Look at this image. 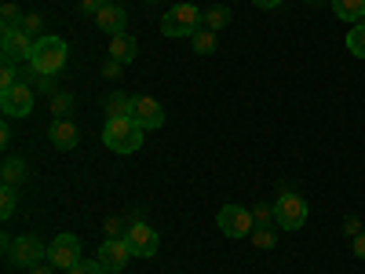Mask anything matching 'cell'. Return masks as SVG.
I'll return each instance as SVG.
<instances>
[{"instance_id": "1", "label": "cell", "mask_w": 365, "mask_h": 274, "mask_svg": "<svg viewBox=\"0 0 365 274\" xmlns=\"http://www.w3.org/2000/svg\"><path fill=\"white\" fill-rule=\"evenodd\" d=\"M143 125L135 117H106V128H103V143L113 150V154H135L143 146Z\"/></svg>"}, {"instance_id": "2", "label": "cell", "mask_w": 365, "mask_h": 274, "mask_svg": "<svg viewBox=\"0 0 365 274\" xmlns=\"http://www.w3.org/2000/svg\"><path fill=\"white\" fill-rule=\"evenodd\" d=\"M66 55H70V44H66L63 37H51V34H44V37L34 44V55H29V66H34L37 73L55 77L58 70L66 66Z\"/></svg>"}, {"instance_id": "3", "label": "cell", "mask_w": 365, "mask_h": 274, "mask_svg": "<svg viewBox=\"0 0 365 274\" xmlns=\"http://www.w3.org/2000/svg\"><path fill=\"white\" fill-rule=\"evenodd\" d=\"M205 26V11H197L194 4H172L161 19V34L165 37H194L197 29Z\"/></svg>"}, {"instance_id": "4", "label": "cell", "mask_w": 365, "mask_h": 274, "mask_svg": "<svg viewBox=\"0 0 365 274\" xmlns=\"http://www.w3.org/2000/svg\"><path fill=\"white\" fill-rule=\"evenodd\" d=\"M34 44L37 41L22 26H15V29H4V37H0V55H4L8 66H26L29 55H34Z\"/></svg>"}, {"instance_id": "5", "label": "cell", "mask_w": 365, "mask_h": 274, "mask_svg": "<svg viewBox=\"0 0 365 274\" xmlns=\"http://www.w3.org/2000/svg\"><path fill=\"white\" fill-rule=\"evenodd\" d=\"M307 223V201L299 194H282L274 201V227L278 230H299Z\"/></svg>"}, {"instance_id": "6", "label": "cell", "mask_w": 365, "mask_h": 274, "mask_svg": "<svg viewBox=\"0 0 365 274\" xmlns=\"http://www.w3.org/2000/svg\"><path fill=\"white\" fill-rule=\"evenodd\" d=\"M34 99H37V91L26 81H19L11 88H0V110H4L8 117H29L34 113Z\"/></svg>"}, {"instance_id": "7", "label": "cell", "mask_w": 365, "mask_h": 274, "mask_svg": "<svg viewBox=\"0 0 365 274\" xmlns=\"http://www.w3.org/2000/svg\"><path fill=\"white\" fill-rule=\"evenodd\" d=\"M216 223H220V230H223L227 238H249L256 220H252V212H249L245 205H223L220 216H216Z\"/></svg>"}, {"instance_id": "8", "label": "cell", "mask_w": 365, "mask_h": 274, "mask_svg": "<svg viewBox=\"0 0 365 274\" xmlns=\"http://www.w3.org/2000/svg\"><path fill=\"white\" fill-rule=\"evenodd\" d=\"M8 253H11V260L19 263V267H37V263H44L48 260V245H44V241L41 238H34V234H22V238H15L11 241V245H8Z\"/></svg>"}, {"instance_id": "9", "label": "cell", "mask_w": 365, "mask_h": 274, "mask_svg": "<svg viewBox=\"0 0 365 274\" xmlns=\"http://www.w3.org/2000/svg\"><path fill=\"white\" fill-rule=\"evenodd\" d=\"M48 263L55 270H70L81 263V238L77 234H58L51 241V253H48Z\"/></svg>"}, {"instance_id": "10", "label": "cell", "mask_w": 365, "mask_h": 274, "mask_svg": "<svg viewBox=\"0 0 365 274\" xmlns=\"http://www.w3.org/2000/svg\"><path fill=\"white\" fill-rule=\"evenodd\" d=\"M132 256H135V253H132V245H128L125 238H106L103 245H99V263H103V267H106L110 274L125 270Z\"/></svg>"}, {"instance_id": "11", "label": "cell", "mask_w": 365, "mask_h": 274, "mask_svg": "<svg viewBox=\"0 0 365 274\" xmlns=\"http://www.w3.org/2000/svg\"><path fill=\"white\" fill-rule=\"evenodd\" d=\"M125 241L132 245V253L143 256V260H150V256L158 253V245H161L158 230H154V227H146V223H132V227L125 230Z\"/></svg>"}, {"instance_id": "12", "label": "cell", "mask_w": 365, "mask_h": 274, "mask_svg": "<svg viewBox=\"0 0 365 274\" xmlns=\"http://www.w3.org/2000/svg\"><path fill=\"white\" fill-rule=\"evenodd\" d=\"M132 117L139 121L143 128H161L165 125V106L154 96H135L132 99Z\"/></svg>"}, {"instance_id": "13", "label": "cell", "mask_w": 365, "mask_h": 274, "mask_svg": "<svg viewBox=\"0 0 365 274\" xmlns=\"http://www.w3.org/2000/svg\"><path fill=\"white\" fill-rule=\"evenodd\" d=\"M48 139H51V146H55V150H73V146H77V139H81V132H77V125H73L70 117H63V121H51Z\"/></svg>"}, {"instance_id": "14", "label": "cell", "mask_w": 365, "mask_h": 274, "mask_svg": "<svg viewBox=\"0 0 365 274\" xmlns=\"http://www.w3.org/2000/svg\"><path fill=\"white\" fill-rule=\"evenodd\" d=\"M96 26L103 29V34L117 37V34H125V26H128V11L120 8V4H106V8L96 15Z\"/></svg>"}, {"instance_id": "15", "label": "cell", "mask_w": 365, "mask_h": 274, "mask_svg": "<svg viewBox=\"0 0 365 274\" xmlns=\"http://www.w3.org/2000/svg\"><path fill=\"white\" fill-rule=\"evenodd\" d=\"M135 55H139V41H135L132 34L110 37V59H117V63H132Z\"/></svg>"}, {"instance_id": "16", "label": "cell", "mask_w": 365, "mask_h": 274, "mask_svg": "<svg viewBox=\"0 0 365 274\" xmlns=\"http://www.w3.org/2000/svg\"><path fill=\"white\" fill-rule=\"evenodd\" d=\"M332 11H336V19L344 22H361L365 19V0H329Z\"/></svg>"}, {"instance_id": "17", "label": "cell", "mask_w": 365, "mask_h": 274, "mask_svg": "<svg viewBox=\"0 0 365 274\" xmlns=\"http://www.w3.org/2000/svg\"><path fill=\"white\" fill-rule=\"evenodd\" d=\"M106 117H132V96H125V91H110L106 96Z\"/></svg>"}, {"instance_id": "18", "label": "cell", "mask_w": 365, "mask_h": 274, "mask_svg": "<svg viewBox=\"0 0 365 274\" xmlns=\"http://www.w3.org/2000/svg\"><path fill=\"white\" fill-rule=\"evenodd\" d=\"M0 179H4V187H19L26 179V161L22 158H8L4 168H0Z\"/></svg>"}, {"instance_id": "19", "label": "cell", "mask_w": 365, "mask_h": 274, "mask_svg": "<svg viewBox=\"0 0 365 274\" xmlns=\"http://www.w3.org/2000/svg\"><path fill=\"white\" fill-rule=\"evenodd\" d=\"M205 26L212 29V34H220V29H227V26H230V8H223V4L208 8V11H205Z\"/></svg>"}, {"instance_id": "20", "label": "cell", "mask_w": 365, "mask_h": 274, "mask_svg": "<svg viewBox=\"0 0 365 274\" xmlns=\"http://www.w3.org/2000/svg\"><path fill=\"white\" fill-rule=\"evenodd\" d=\"M22 81H26L29 88H34V91H44V96H55V88H51V77H48V73H37V70L29 66V63H26V73H22Z\"/></svg>"}, {"instance_id": "21", "label": "cell", "mask_w": 365, "mask_h": 274, "mask_svg": "<svg viewBox=\"0 0 365 274\" xmlns=\"http://www.w3.org/2000/svg\"><path fill=\"white\" fill-rule=\"evenodd\" d=\"M194 51L197 55H212V51H216V34H212L208 26H201L197 34H194Z\"/></svg>"}, {"instance_id": "22", "label": "cell", "mask_w": 365, "mask_h": 274, "mask_svg": "<svg viewBox=\"0 0 365 274\" xmlns=\"http://www.w3.org/2000/svg\"><path fill=\"white\" fill-rule=\"evenodd\" d=\"M70 110H73V96H70V91H55V96H51V113H55V121L70 117Z\"/></svg>"}, {"instance_id": "23", "label": "cell", "mask_w": 365, "mask_h": 274, "mask_svg": "<svg viewBox=\"0 0 365 274\" xmlns=\"http://www.w3.org/2000/svg\"><path fill=\"white\" fill-rule=\"evenodd\" d=\"M347 51L358 55V59H365V22H358L351 34H347Z\"/></svg>"}, {"instance_id": "24", "label": "cell", "mask_w": 365, "mask_h": 274, "mask_svg": "<svg viewBox=\"0 0 365 274\" xmlns=\"http://www.w3.org/2000/svg\"><path fill=\"white\" fill-rule=\"evenodd\" d=\"M15 205H19L15 187H4V191H0V220H11L15 216Z\"/></svg>"}, {"instance_id": "25", "label": "cell", "mask_w": 365, "mask_h": 274, "mask_svg": "<svg viewBox=\"0 0 365 274\" xmlns=\"http://www.w3.org/2000/svg\"><path fill=\"white\" fill-rule=\"evenodd\" d=\"M252 241H256V249H274V241H278V227H256Z\"/></svg>"}, {"instance_id": "26", "label": "cell", "mask_w": 365, "mask_h": 274, "mask_svg": "<svg viewBox=\"0 0 365 274\" xmlns=\"http://www.w3.org/2000/svg\"><path fill=\"white\" fill-rule=\"evenodd\" d=\"M66 274H106V267L99 263V260H81L77 267H70Z\"/></svg>"}, {"instance_id": "27", "label": "cell", "mask_w": 365, "mask_h": 274, "mask_svg": "<svg viewBox=\"0 0 365 274\" xmlns=\"http://www.w3.org/2000/svg\"><path fill=\"white\" fill-rule=\"evenodd\" d=\"M252 220H256V227H270L274 223V205H256Z\"/></svg>"}, {"instance_id": "28", "label": "cell", "mask_w": 365, "mask_h": 274, "mask_svg": "<svg viewBox=\"0 0 365 274\" xmlns=\"http://www.w3.org/2000/svg\"><path fill=\"white\" fill-rule=\"evenodd\" d=\"M41 26H44V22H41V15H26V19H22V29H26V34L34 37V41H41V37H44V34H41Z\"/></svg>"}, {"instance_id": "29", "label": "cell", "mask_w": 365, "mask_h": 274, "mask_svg": "<svg viewBox=\"0 0 365 274\" xmlns=\"http://www.w3.org/2000/svg\"><path fill=\"white\" fill-rule=\"evenodd\" d=\"M0 15H4V29H15V26H22V22H19V8L11 4V0H8L4 8H0Z\"/></svg>"}, {"instance_id": "30", "label": "cell", "mask_w": 365, "mask_h": 274, "mask_svg": "<svg viewBox=\"0 0 365 274\" xmlns=\"http://www.w3.org/2000/svg\"><path fill=\"white\" fill-rule=\"evenodd\" d=\"M11 84H19V73H15V66L4 63V70H0V88H11Z\"/></svg>"}, {"instance_id": "31", "label": "cell", "mask_w": 365, "mask_h": 274, "mask_svg": "<svg viewBox=\"0 0 365 274\" xmlns=\"http://www.w3.org/2000/svg\"><path fill=\"white\" fill-rule=\"evenodd\" d=\"M106 4H110V0H81V11H88V15H99Z\"/></svg>"}, {"instance_id": "32", "label": "cell", "mask_w": 365, "mask_h": 274, "mask_svg": "<svg viewBox=\"0 0 365 274\" xmlns=\"http://www.w3.org/2000/svg\"><path fill=\"white\" fill-rule=\"evenodd\" d=\"M120 66H125V63H117V59H106L103 73H106V77H120Z\"/></svg>"}, {"instance_id": "33", "label": "cell", "mask_w": 365, "mask_h": 274, "mask_svg": "<svg viewBox=\"0 0 365 274\" xmlns=\"http://www.w3.org/2000/svg\"><path fill=\"white\" fill-rule=\"evenodd\" d=\"M354 256H358V260H365V230L354 238Z\"/></svg>"}, {"instance_id": "34", "label": "cell", "mask_w": 365, "mask_h": 274, "mask_svg": "<svg viewBox=\"0 0 365 274\" xmlns=\"http://www.w3.org/2000/svg\"><path fill=\"white\" fill-rule=\"evenodd\" d=\"M344 230H347V234H351V238H358V234H361V223H358V220H354V216H351V220H347V223H344Z\"/></svg>"}, {"instance_id": "35", "label": "cell", "mask_w": 365, "mask_h": 274, "mask_svg": "<svg viewBox=\"0 0 365 274\" xmlns=\"http://www.w3.org/2000/svg\"><path fill=\"white\" fill-rule=\"evenodd\" d=\"M120 230H125V227H120L117 220H110V223H106V238H120Z\"/></svg>"}, {"instance_id": "36", "label": "cell", "mask_w": 365, "mask_h": 274, "mask_svg": "<svg viewBox=\"0 0 365 274\" xmlns=\"http://www.w3.org/2000/svg\"><path fill=\"white\" fill-rule=\"evenodd\" d=\"M51 270H55V267H51V263H37V267H29V270H26V274H51Z\"/></svg>"}, {"instance_id": "37", "label": "cell", "mask_w": 365, "mask_h": 274, "mask_svg": "<svg viewBox=\"0 0 365 274\" xmlns=\"http://www.w3.org/2000/svg\"><path fill=\"white\" fill-rule=\"evenodd\" d=\"M252 4H256V8H263V11H270V8H278L282 0H252Z\"/></svg>"}, {"instance_id": "38", "label": "cell", "mask_w": 365, "mask_h": 274, "mask_svg": "<svg viewBox=\"0 0 365 274\" xmlns=\"http://www.w3.org/2000/svg\"><path fill=\"white\" fill-rule=\"evenodd\" d=\"M8 143H11V128L4 125V128H0V146H8Z\"/></svg>"}, {"instance_id": "39", "label": "cell", "mask_w": 365, "mask_h": 274, "mask_svg": "<svg viewBox=\"0 0 365 274\" xmlns=\"http://www.w3.org/2000/svg\"><path fill=\"white\" fill-rule=\"evenodd\" d=\"M307 4H322V0H307Z\"/></svg>"}, {"instance_id": "40", "label": "cell", "mask_w": 365, "mask_h": 274, "mask_svg": "<svg viewBox=\"0 0 365 274\" xmlns=\"http://www.w3.org/2000/svg\"><path fill=\"white\" fill-rule=\"evenodd\" d=\"M150 4H154V0H150Z\"/></svg>"}]
</instances>
